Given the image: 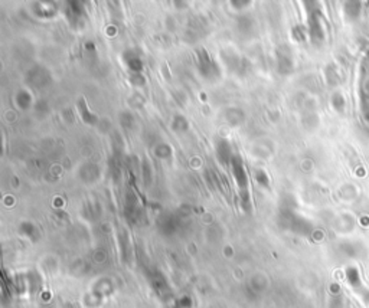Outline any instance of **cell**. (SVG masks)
<instances>
[{
  "mask_svg": "<svg viewBox=\"0 0 369 308\" xmlns=\"http://www.w3.org/2000/svg\"><path fill=\"white\" fill-rule=\"evenodd\" d=\"M364 75L361 77V102H362V113L369 123V58L362 63Z\"/></svg>",
  "mask_w": 369,
  "mask_h": 308,
  "instance_id": "1",
  "label": "cell"
},
{
  "mask_svg": "<svg viewBox=\"0 0 369 308\" xmlns=\"http://www.w3.org/2000/svg\"><path fill=\"white\" fill-rule=\"evenodd\" d=\"M346 278H348V282L356 289V291H364V284H362V279H361V274L359 271L355 268V267H349L346 270Z\"/></svg>",
  "mask_w": 369,
  "mask_h": 308,
  "instance_id": "2",
  "label": "cell"
},
{
  "mask_svg": "<svg viewBox=\"0 0 369 308\" xmlns=\"http://www.w3.org/2000/svg\"><path fill=\"white\" fill-rule=\"evenodd\" d=\"M216 149H218V158H219L222 163H226V161L231 158V155L225 154V152H226V153H231V147L228 146L226 141H219Z\"/></svg>",
  "mask_w": 369,
  "mask_h": 308,
  "instance_id": "3",
  "label": "cell"
},
{
  "mask_svg": "<svg viewBox=\"0 0 369 308\" xmlns=\"http://www.w3.org/2000/svg\"><path fill=\"white\" fill-rule=\"evenodd\" d=\"M257 180H258V183H260V185L268 186V177H267L266 172H263V170L257 172Z\"/></svg>",
  "mask_w": 369,
  "mask_h": 308,
  "instance_id": "4",
  "label": "cell"
}]
</instances>
